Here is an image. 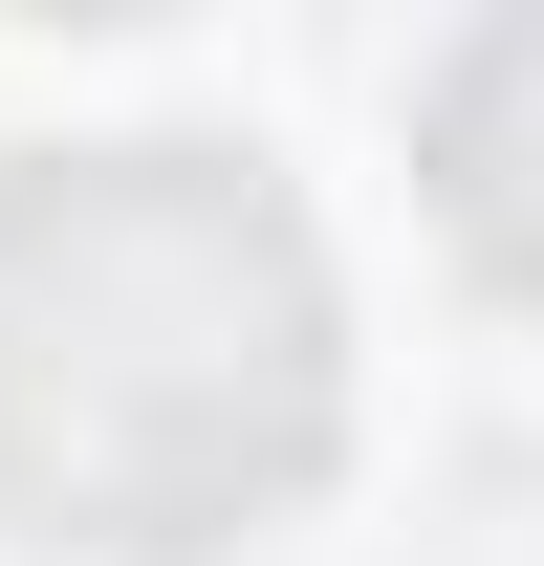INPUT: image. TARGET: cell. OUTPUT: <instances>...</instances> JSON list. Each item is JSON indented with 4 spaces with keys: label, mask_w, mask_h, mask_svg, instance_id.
I'll list each match as a JSON object with an SVG mask.
<instances>
[{
    "label": "cell",
    "mask_w": 544,
    "mask_h": 566,
    "mask_svg": "<svg viewBox=\"0 0 544 566\" xmlns=\"http://www.w3.org/2000/svg\"><path fill=\"white\" fill-rule=\"evenodd\" d=\"M0 327H87V370H0V501H44V545L175 566L327 458V262L262 153H66L0 197Z\"/></svg>",
    "instance_id": "obj_1"
}]
</instances>
